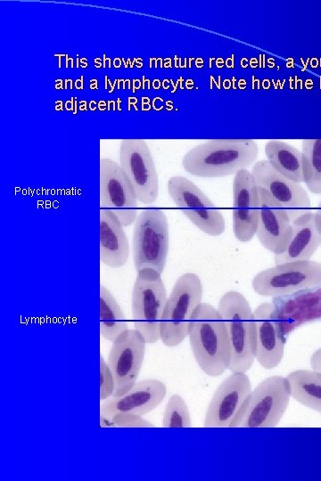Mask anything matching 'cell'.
Wrapping results in <instances>:
<instances>
[{"label": "cell", "instance_id": "7c38bea8", "mask_svg": "<svg viewBox=\"0 0 321 481\" xmlns=\"http://www.w3.org/2000/svg\"><path fill=\"white\" fill-rule=\"evenodd\" d=\"M145 339L136 329H128L113 341L109 353L108 366L114 381L113 396L125 394L139 376L145 354Z\"/></svg>", "mask_w": 321, "mask_h": 481}, {"label": "cell", "instance_id": "e0dca14e", "mask_svg": "<svg viewBox=\"0 0 321 481\" xmlns=\"http://www.w3.org/2000/svg\"><path fill=\"white\" fill-rule=\"evenodd\" d=\"M253 315L255 360L266 370L274 369L284 358L286 338L275 317L272 302L259 305Z\"/></svg>", "mask_w": 321, "mask_h": 481}, {"label": "cell", "instance_id": "9c48e42d", "mask_svg": "<svg viewBox=\"0 0 321 481\" xmlns=\"http://www.w3.org/2000/svg\"><path fill=\"white\" fill-rule=\"evenodd\" d=\"M168 192L182 214L210 236H219L226 229L221 211L191 180L175 175L168 181Z\"/></svg>", "mask_w": 321, "mask_h": 481}, {"label": "cell", "instance_id": "4316f807", "mask_svg": "<svg viewBox=\"0 0 321 481\" xmlns=\"http://www.w3.org/2000/svg\"><path fill=\"white\" fill-rule=\"evenodd\" d=\"M102 427H154V425L143 419V416L131 413H116L110 417H100Z\"/></svg>", "mask_w": 321, "mask_h": 481}, {"label": "cell", "instance_id": "603a6c76", "mask_svg": "<svg viewBox=\"0 0 321 481\" xmlns=\"http://www.w3.org/2000/svg\"><path fill=\"white\" fill-rule=\"evenodd\" d=\"M291 396L305 407L321 413V373L299 369L286 376Z\"/></svg>", "mask_w": 321, "mask_h": 481}, {"label": "cell", "instance_id": "52a82bcc", "mask_svg": "<svg viewBox=\"0 0 321 481\" xmlns=\"http://www.w3.org/2000/svg\"><path fill=\"white\" fill-rule=\"evenodd\" d=\"M286 377L270 376L251 390L234 428H274L284 417L291 399Z\"/></svg>", "mask_w": 321, "mask_h": 481}, {"label": "cell", "instance_id": "d4e9b609", "mask_svg": "<svg viewBox=\"0 0 321 481\" xmlns=\"http://www.w3.org/2000/svg\"><path fill=\"white\" fill-rule=\"evenodd\" d=\"M303 183L314 194H321V139L302 140Z\"/></svg>", "mask_w": 321, "mask_h": 481}, {"label": "cell", "instance_id": "8fae6325", "mask_svg": "<svg viewBox=\"0 0 321 481\" xmlns=\"http://www.w3.org/2000/svg\"><path fill=\"white\" fill-rule=\"evenodd\" d=\"M119 166L131 182L138 201L153 204L159 195V179L147 143L142 139L121 140Z\"/></svg>", "mask_w": 321, "mask_h": 481}, {"label": "cell", "instance_id": "83f0119b", "mask_svg": "<svg viewBox=\"0 0 321 481\" xmlns=\"http://www.w3.org/2000/svg\"><path fill=\"white\" fill-rule=\"evenodd\" d=\"M115 389L112 372L103 355H100V400L111 397Z\"/></svg>", "mask_w": 321, "mask_h": 481}, {"label": "cell", "instance_id": "8992f818", "mask_svg": "<svg viewBox=\"0 0 321 481\" xmlns=\"http://www.w3.org/2000/svg\"><path fill=\"white\" fill-rule=\"evenodd\" d=\"M167 298L160 273L152 269L137 272L131 294L132 320L146 344L160 340V324Z\"/></svg>", "mask_w": 321, "mask_h": 481}, {"label": "cell", "instance_id": "3957f363", "mask_svg": "<svg viewBox=\"0 0 321 481\" xmlns=\"http://www.w3.org/2000/svg\"><path fill=\"white\" fill-rule=\"evenodd\" d=\"M218 310L226 326L232 372H246L255 361L254 315L246 298L237 290H228L219 298Z\"/></svg>", "mask_w": 321, "mask_h": 481}, {"label": "cell", "instance_id": "484cf974", "mask_svg": "<svg viewBox=\"0 0 321 481\" xmlns=\"http://www.w3.org/2000/svg\"><path fill=\"white\" fill-rule=\"evenodd\" d=\"M162 426L164 428L192 427L188 406L180 395L174 394L169 398L163 413Z\"/></svg>", "mask_w": 321, "mask_h": 481}, {"label": "cell", "instance_id": "f546056e", "mask_svg": "<svg viewBox=\"0 0 321 481\" xmlns=\"http://www.w3.org/2000/svg\"><path fill=\"white\" fill-rule=\"evenodd\" d=\"M314 214L317 229L321 233V200L319 201L316 210L314 211Z\"/></svg>", "mask_w": 321, "mask_h": 481}, {"label": "cell", "instance_id": "277c9868", "mask_svg": "<svg viewBox=\"0 0 321 481\" xmlns=\"http://www.w3.org/2000/svg\"><path fill=\"white\" fill-rule=\"evenodd\" d=\"M169 249V228L165 211L159 208L140 211L134 223L133 262L136 272H164Z\"/></svg>", "mask_w": 321, "mask_h": 481}, {"label": "cell", "instance_id": "6da1fadb", "mask_svg": "<svg viewBox=\"0 0 321 481\" xmlns=\"http://www.w3.org/2000/svg\"><path fill=\"white\" fill-rule=\"evenodd\" d=\"M188 338L195 362L206 375L218 377L229 370L230 340L218 308L202 302L191 317Z\"/></svg>", "mask_w": 321, "mask_h": 481}, {"label": "cell", "instance_id": "ffe728a7", "mask_svg": "<svg viewBox=\"0 0 321 481\" xmlns=\"http://www.w3.org/2000/svg\"><path fill=\"white\" fill-rule=\"evenodd\" d=\"M321 244L314 211H309L292 222V232L284 250L274 255L275 265L292 261L310 260Z\"/></svg>", "mask_w": 321, "mask_h": 481}, {"label": "cell", "instance_id": "7402d4cb", "mask_svg": "<svg viewBox=\"0 0 321 481\" xmlns=\"http://www.w3.org/2000/svg\"><path fill=\"white\" fill-rule=\"evenodd\" d=\"M265 154L267 160L282 175L294 183H303L301 151L294 146L271 140L265 145Z\"/></svg>", "mask_w": 321, "mask_h": 481}, {"label": "cell", "instance_id": "7a4b0ae2", "mask_svg": "<svg viewBox=\"0 0 321 481\" xmlns=\"http://www.w3.org/2000/svg\"><path fill=\"white\" fill-rule=\"evenodd\" d=\"M258 154L259 146L251 139L210 140L190 149L182 159V166L196 177H225L246 169Z\"/></svg>", "mask_w": 321, "mask_h": 481}, {"label": "cell", "instance_id": "44dd1931", "mask_svg": "<svg viewBox=\"0 0 321 481\" xmlns=\"http://www.w3.org/2000/svg\"><path fill=\"white\" fill-rule=\"evenodd\" d=\"M99 257L112 269L124 266L129 257V243L124 225L111 211L100 208Z\"/></svg>", "mask_w": 321, "mask_h": 481}, {"label": "cell", "instance_id": "30bf717a", "mask_svg": "<svg viewBox=\"0 0 321 481\" xmlns=\"http://www.w3.org/2000/svg\"><path fill=\"white\" fill-rule=\"evenodd\" d=\"M100 208L114 214L125 226H130L137 217V197L128 177L119 163L103 158L99 163Z\"/></svg>", "mask_w": 321, "mask_h": 481}, {"label": "cell", "instance_id": "ba28073f", "mask_svg": "<svg viewBox=\"0 0 321 481\" xmlns=\"http://www.w3.org/2000/svg\"><path fill=\"white\" fill-rule=\"evenodd\" d=\"M321 285V263L312 260L275 265L259 272L251 281L255 293L266 298L288 295Z\"/></svg>", "mask_w": 321, "mask_h": 481}, {"label": "cell", "instance_id": "5bb4252c", "mask_svg": "<svg viewBox=\"0 0 321 481\" xmlns=\"http://www.w3.org/2000/svg\"><path fill=\"white\" fill-rule=\"evenodd\" d=\"M251 172L258 187L285 210L292 222L311 211V201L305 188L282 175L267 159L255 162Z\"/></svg>", "mask_w": 321, "mask_h": 481}, {"label": "cell", "instance_id": "d6986e66", "mask_svg": "<svg viewBox=\"0 0 321 481\" xmlns=\"http://www.w3.org/2000/svg\"><path fill=\"white\" fill-rule=\"evenodd\" d=\"M259 219L256 232L260 244L274 255L282 253L290 239L292 220L285 210L259 187Z\"/></svg>", "mask_w": 321, "mask_h": 481}, {"label": "cell", "instance_id": "ac0fdd59", "mask_svg": "<svg viewBox=\"0 0 321 481\" xmlns=\"http://www.w3.org/2000/svg\"><path fill=\"white\" fill-rule=\"evenodd\" d=\"M167 395L165 383L157 379L136 381L125 394L106 399L100 406V417L116 413L144 416L156 409Z\"/></svg>", "mask_w": 321, "mask_h": 481}, {"label": "cell", "instance_id": "f1b7e54d", "mask_svg": "<svg viewBox=\"0 0 321 481\" xmlns=\"http://www.w3.org/2000/svg\"><path fill=\"white\" fill-rule=\"evenodd\" d=\"M309 363L313 371L321 373V347L317 349L309 359Z\"/></svg>", "mask_w": 321, "mask_h": 481}, {"label": "cell", "instance_id": "5b68a950", "mask_svg": "<svg viewBox=\"0 0 321 481\" xmlns=\"http://www.w3.org/2000/svg\"><path fill=\"white\" fill-rule=\"evenodd\" d=\"M203 286L200 276L185 273L178 277L167 298L160 324V340L168 347L179 346L188 337L189 323L202 303Z\"/></svg>", "mask_w": 321, "mask_h": 481}, {"label": "cell", "instance_id": "4fadbf2b", "mask_svg": "<svg viewBox=\"0 0 321 481\" xmlns=\"http://www.w3.org/2000/svg\"><path fill=\"white\" fill-rule=\"evenodd\" d=\"M251 392L245 372H232L217 387L206 410L203 427L232 428Z\"/></svg>", "mask_w": 321, "mask_h": 481}, {"label": "cell", "instance_id": "2e32d148", "mask_svg": "<svg viewBox=\"0 0 321 481\" xmlns=\"http://www.w3.org/2000/svg\"><path fill=\"white\" fill-rule=\"evenodd\" d=\"M274 314L287 338L299 327L321 322V285L272 298Z\"/></svg>", "mask_w": 321, "mask_h": 481}, {"label": "cell", "instance_id": "9a60e30c", "mask_svg": "<svg viewBox=\"0 0 321 481\" xmlns=\"http://www.w3.org/2000/svg\"><path fill=\"white\" fill-rule=\"evenodd\" d=\"M259 208V187L251 172L243 169L233 180V232L239 241L248 242L256 235Z\"/></svg>", "mask_w": 321, "mask_h": 481}, {"label": "cell", "instance_id": "cb8c5ba5", "mask_svg": "<svg viewBox=\"0 0 321 481\" xmlns=\"http://www.w3.org/2000/svg\"><path fill=\"white\" fill-rule=\"evenodd\" d=\"M100 335L113 341L119 335L128 330L126 316L111 291L100 284Z\"/></svg>", "mask_w": 321, "mask_h": 481}]
</instances>
